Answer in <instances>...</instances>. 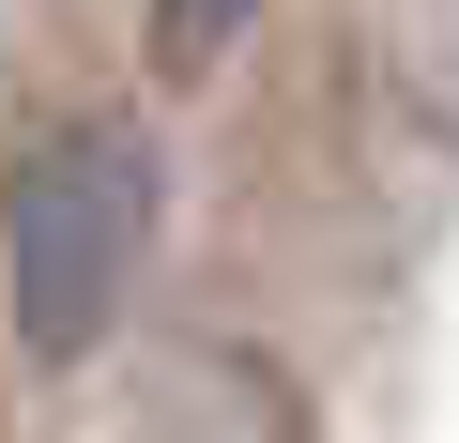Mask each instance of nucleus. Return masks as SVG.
<instances>
[{"mask_svg": "<svg viewBox=\"0 0 459 443\" xmlns=\"http://www.w3.org/2000/svg\"><path fill=\"white\" fill-rule=\"evenodd\" d=\"M153 199H169V168L123 107H92V123H62L0 168V306H16V337L47 367L123 321V291L153 260Z\"/></svg>", "mask_w": 459, "mask_h": 443, "instance_id": "obj_1", "label": "nucleus"}, {"mask_svg": "<svg viewBox=\"0 0 459 443\" xmlns=\"http://www.w3.org/2000/svg\"><path fill=\"white\" fill-rule=\"evenodd\" d=\"M246 16H261V0H153V47H169V62H214Z\"/></svg>", "mask_w": 459, "mask_h": 443, "instance_id": "obj_2", "label": "nucleus"}]
</instances>
